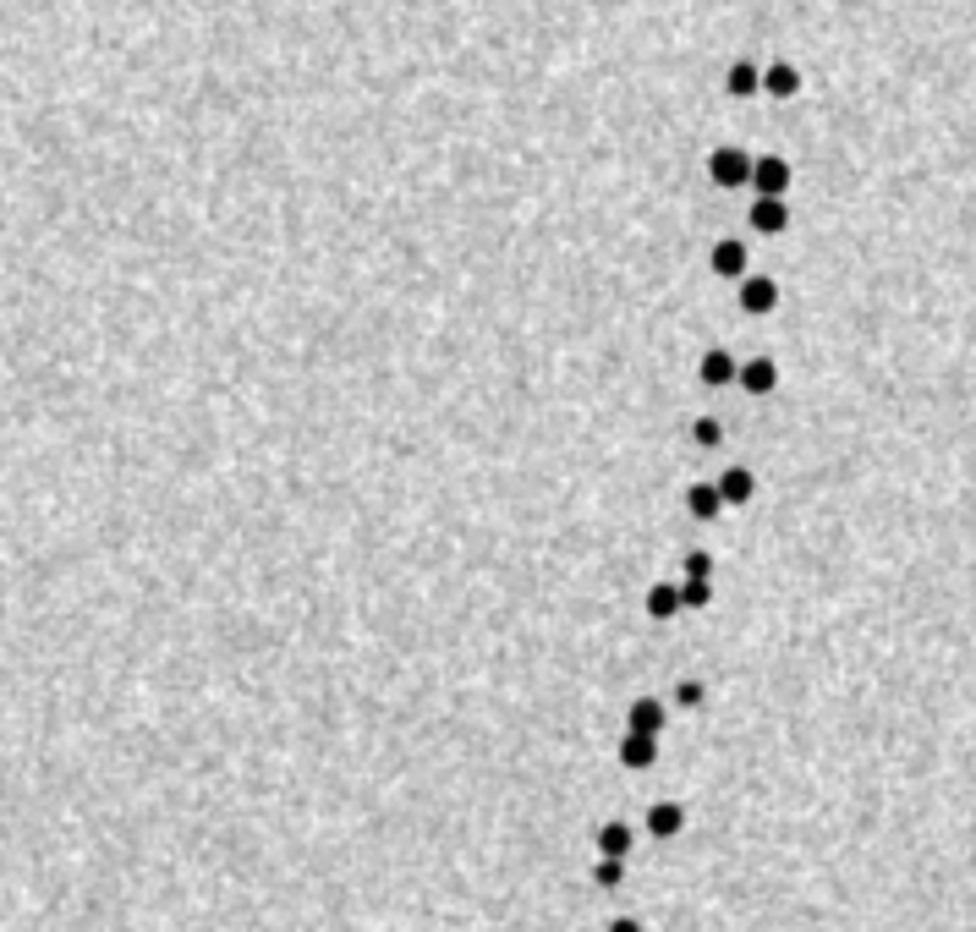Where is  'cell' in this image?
<instances>
[{
  "label": "cell",
  "instance_id": "6da1fadb",
  "mask_svg": "<svg viewBox=\"0 0 976 932\" xmlns=\"http://www.w3.org/2000/svg\"><path fill=\"white\" fill-rule=\"evenodd\" d=\"M752 165H757V159L746 155V149L724 144V149H713V155H708V176H713L719 187H746V181H752Z\"/></svg>",
  "mask_w": 976,
  "mask_h": 932
},
{
  "label": "cell",
  "instance_id": "7a4b0ae2",
  "mask_svg": "<svg viewBox=\"0 0 976 932\" xmlns=\"http://www.w3.org/2000/svg\"><path fill=\"white\" fill-rule=\"evenodd\" d=\"M697 379L708 384V390H724V384H741V362L724 351V346H713V351H702V362H697Z\"/></svg>",
  "mask_w": 976,
  "mask_h": 932
},
{
  "label": "cell",
  "instance_id": "3957f363",
  "mask_svg": "<svg viewBox=\"0 0 976 932\" xmlns=\"http://www.w3.org/2000/svg\"><path fill=\"white\" fill-rule=\"evenodd\" d=\"M752 187H757V198H785V187H791V165L779 155H763L752 165Z\"/></svg>",
  "mask_w": 976,
  "mask_h": 932
},
{
  "label": "cell",
  "instance_id": "277c9868",
  "mask_svg": "<svg viewBox=\"0 0 976 932\" xmlns=\"http://www.w3.org/2000/svg\"><path fill=\"white\" fill-rule=\"evenodd\" d=\"M593 845H598L604 861H626L632 845H637V834H632V823H604V828L593 834Z\"/></svg>",
  "mask_w": 976,
  "mask_h": 932
},
{
  "label": "cell",
  "instance_id": "5b68a950",
  "mask_svg": "<svg viewBox=\"0 0 976 932\" xmlns=\"http://www.w3.org/2000/svg\"><path fill=\"white\" fill-rule=\"evenodd\" d=\"M774 384H779L774 357H752V362H741V390H746V395H774Z\"/></svg>",
  "mask_w": 976,
  "mask_h": 932
},
{
  "label": "cell",
  "instance_id": "8992f818",
  "mask_svg": "<svg viewBox=\"0 0 976 932\" xmlns=\"http://www.w3.org/2000/svg\"><path fill=\"white\" fill-rule=\"evenodd\" d=\"M741 308L746 313H774L779 308V286L768 275H746L741 280Z\"/></svg>",
  "mask_w": 976,
  "mask_h": 932
},
{
  "label": "cell",
  "instance_id": "52a82bcc",
  "mask_svg": "<svg viewBox=\"0 0 976 932\" xmlns=\"http://www.w3.org/2000/svg\"><path fill=\"white\" fill-rule=\"evenodd\" d=\"M626 730H632V735H653V741H658V730H664V702L637 697V702H632V713H626Z\"/></svg>",
  "mask_w": 976,
  "mask_h": 932
},
{
  "label": "cell",
  "instance_id": "ba28073f",
  "mask_svg": "<svg viewBox=\"0 0 976 932\" xmlns=\"http://www.w3.org/2000/svg\"><path fill=\"white\" fill-rule=\"evenodd\" d=\"M763 88H768L774 99H796V94H802V72H796L791 61H774V66H763Z\"/></svg>",
  "mask_w": 976,
  "mask_h": 932
},
{
  "label": "cell",
  "instance_id": "9c48e42d",
  "mask_svg": "<svg viewBox=\"0 0 976 932\" xmlns=\"http://www.w3.org/2000/svg\"><path fill=\"white\" fill-rule=\"evenodd\" d=\"M686 510H691L697 521H713V516L724 510V494H719V483H691V488H686Z\"/></svg>",
  "mask_w": 976,
  "mask_h": 932
},
{
  "label": "cell",
  "instance_id": "30bf717a",
  "mask_svg": "<svg viewBox=\"0 0 976 932\" xmlns=\"http://www.w3.org/2000/svg\"><path fill=\"white\" fill-rule=\"evenodd\" d=\"M719 494H724V505H752V494H757V477H752L746 466H730V472L719 477Z\"/></svg>",
  "mask_w": 976,
  "mask_h": 932
},
{
  "label": "cell",
  "instance_id": "8fae6325",
  "mask_svg": "<svg viewBox=\"0 0 976 932\" xmlns=\"http://www.w3.org/2000/svg\"><path fill=\"white\" fill-rule=\"evenodd\" d=\"M680 828H686V812H680L675 801H658V806L648 812V834H653V839H675Z\"/></svg>",
  "mask_w": 976,
  "mask_h": 932
},
{
  "label": "cell",
  "instance_id": "7c38bea8",
  "mask_svg": "<svg viewBox=\"0 0 976 932\" xmlns=\"http://www.w3.org/2000/svg\"><path fill=\"white\" fill-rule=\"evenodd\" d=\"M724 88H730L735 99H752V94L763 88V66H757V61H735L730 77H724Z\"/></svg>",
  "mask_w": 976,
  "mask_h": 932
},
{
  "label": "cell",
  "instance_id": "4fadbf2b",
  "mask_svg": "<svg viewBox=\"0 0 976 932\" xmlns=\"http://www.w3.org/2000/svg\"><path fill=\"white\" fill-rule=\"evenodd\" d=\"M752 225H757L763 236H779V231L791 225V214H785L779 198H757V203H752Z\"/></svg>",
  "mask_w": 976,
  "mask_h": 932
},
{
  "label": "cell",
  "instance_id": "5bb4252c",
  "mask_svg": "<svg viewBox=\"0 0 976 932\" xmlns=\"http://www.w3.org/2000/svg\"><path fill=\"white\" fill-rule=\"evenodd\" d=\"M620 763H626V769H653V763H658V741L626 730V741H620Z\"/></svg>",
  "mask_w": 976,
  "mask_h": 932
},
{
  "label": "cell",
  "instance_id": "9a60e30c",
  "mask_svg": "<svg viewBox=\"0 0 976 932\" xmlns=\"http://www.w3.org/2000/svg\"><path fill=\"white\" fill-rule=\"evenodd\" d=\"M713 275L741 280V275H746V247H741V242H719V247H713Z\"/></svg>",
  "mask_w": 976,
  "mask_h": 932
},
{
  "label": "cell",
  "instance_id": "2e32d148",
  "mask_svg": "<svg viewBox=\"0 0 976 932\" xmlns=\"http://www.w3.org/2000/svg\"><path fill=\"white\" fill-rule=\"evenodd\" d=\"M648 615L653 621H675V615H680V582H658V587H648Z\"/></svg>",
  "mask_w": 976,
  "mask_h": 932
},
{
  "label": "cell",
  "instance_id": "e0dca14e",
  "mask_svg": "<svg viewBox=\"0 0 976 932\" xmlns=\"http://www.w3.org/2000/svg\"><path fill=\"white\" fill-rule=\"evenodd\" d=\"M713 604V582H680V610H708Z\"/></svg>",
  "mask_w": 976,
  "mask_h": 932
},
{
  "label": "cell",
  "instance_id": "ac0fdd59",
  "mask_svg": "<svg viewBox=\"0 0 976 932\" xmlns=\"http://www.w3.org/2000/svg\"><path fill=\"white\" fill-rule=\"evenodd\" d=\"M713 576V554L708 549H691L686 554V582H708Z\"/></svg>",
  "mask_w": 976,
  "mask_h": 932
},
{
  "label": "cell",
  "instance_id": "d6986e66",
  "mask_svg": "<svg viewBox=\"0 0 976 932\" xmlns=\"http://www.w3.org/2000/svg\"><path fill=\"white\" fill-rule=\"evenodd\" d=\"M593 883H598V889H620V883H626V861H598V867H593Z\"/></svg>",
  "mask_w": 976,
  "mask_h": 932
},
{
  "label": "cell",
  "instance_id": "ffe728a7",
  "mask_svg": "<svg viewBox=\"0 0 976 932\" xmlns=\"http://www.w3.org/2000/svg\"><path fill=\"white\" fill-rule=\"evenodd\" d=\"M691 439H697V445H702V451H713V445H719V439H724V428H719V423H713V417H697V423H691Z\"/></svg>",
  "mask_w": 976,
  "mask_h": 932
},
{
  "label": "cell",
  "instance_id": "44dd1931",
  "mask_svg": "<svg viewBox=\"0 0 976 932\" xmlns=\"http://www.w3.org/2000/svg\"><path fill=\"white\" fill-rule=\"evenodd\" d=\"M702 697H708L702 680H680V686H675V708H702Z\"/></svg>",
  "mask_w": 976,
  "mask_h": 932
},
{
  "label": "cell",
  "instance_id": "7402d4cb",
  "mask_svg": "<svg viewBox=\"0 0 976 932\" xmlns=\"http://www.w3.org/2000/svg\"><path fill=\"white\" fill-rule=\"evenodd\" d=\"M609 932H643V922H637V917H615V922H609Z\"/></svg>",
  "mask_w": 976,
  "mask_h": 932
}]
</instances>
